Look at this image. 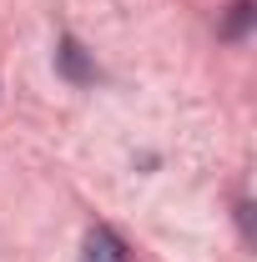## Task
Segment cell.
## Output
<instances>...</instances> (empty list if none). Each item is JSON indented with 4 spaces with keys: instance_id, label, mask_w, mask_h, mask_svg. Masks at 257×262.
Listing matches in <instances>:
<instances>
[{
    "instance_id": "6da1fadb",
    "label": "cell",
    "mask_w": 257,
    "mask_h": 262,
    "mask_svg": "<svg viewBox=\"0 0 257 262\" xmlns=\"http://www.w3.org/2000/svg\"><path fill=\"white\" fill-rule=\"evenodd\" d=\"M81 262H131V257H126V242L111 227H91L81 242Z\"/></svg>"
},
{
    "instance_id": "7a4b0ae2",
    "label": "cell",
    "mask_w": 257,
    "mask_h": 262,
    "mask_svg": "<svg viewBox=\"0 0 257 262\" xmlns=\"http://www.w3.org/2000/svg\"><path fill=\"white\" fill-rule=\"evenodd\" d=\"M56 66H61V76H66V81H91V76H96V66L86 61V51H81L71 35H66V40H61V51H56Z\"/></svg>"
},
{
    "instance_id": "3957f363",
    "label": "cell",
    "mask_w": 257,
    "mask_h": 262,
    "mask_svg": "<svg viewBox=\"0 0 257 262\" xmlns=\"http://www.w3.org/2000/svg\"><path fill=\"white\" fill-rule=\"evenodd\" d=\"M247 15H252V0H237V5H232V20H227V35L247 31Z\"/></svg>"
}]
</instances>
